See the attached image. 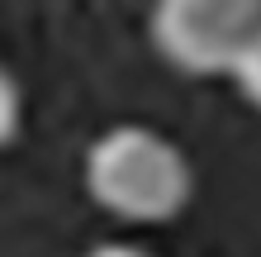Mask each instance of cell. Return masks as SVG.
<instances>
[{"label":"cell","instance_id":"cell-3","mask_svg":"<svg viewBox=\"0 0 261 257\" xmlns=\"http://www.w3.org/2000/svg\"><path fill=\"white\" fill-rule=\"evenodd\" d=\"M228 77H233L238 90L261 110V29H256V38L247 43V48H242V57L233 62V72H228Z\"/></svg>","mask_w":261,"mask_h":257},{"label":"cell","instance_id":"cell-5","mask_svg":"<svg viewBox=\"0 0 261 257\" xmlns=\"http://www.w3.org/2000/svg\"><path fill=\"white\" fill-rule=\"evenodd\" d=\"M86 257H152V252L133 248V243H100V248H90Z\"/></svg>","mask_w":261,"mask_h":257},{"label":"cell","instance_id":"cell-1","mask_svg":"<svg viewBox=\"0 0 261 257\" xmlns=\"http://www.w3.org/2000/svg\"><path fill=\"white\" fill-rule=\"evenodd\" d=\"M86 191L100 209L133 224H166L190 205L195 176L186 153L147 124H119L86 153Z\"/></svg>","mask_w":261,"mask_h":257},{"label":"cell","instance_id":"cell-4","mask_svg":"<svg viewBox=\"0 0 261 257\" xmlns=\"http://www.w3.org/2000/svg\"><path fill=\"white\" fill-rule=\"evenodd\" d=\"M19 119H24V100H19V86L5 67H0V148H5L14 133H19Z\"/></svg>","mask_w":261,"mask_h":257},{"label":"cell","instance_id":"cell-2","mask_svg":"<svg viewBox=\"0 0 261 257\" xmlns=\"http://www.w3.org/2000/svg\"><path fill=\"white\" fill-rule=\"evenodd\" d=\"M261 29V0H152V43L190 77L233 72Z\"/></svg>","mask_w":261,"mask_h":257}]
</instances>
